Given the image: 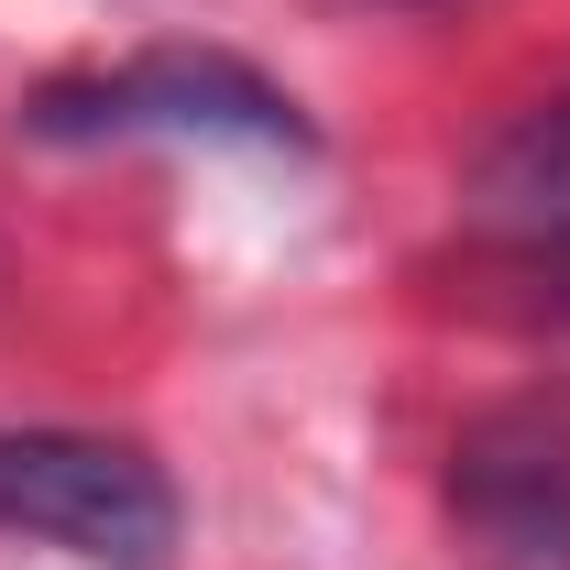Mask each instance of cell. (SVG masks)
<instances>
[{"label":"cell","instance_id":"6da1fadb","mask_svg":"<svg viewBox=\"0 0 570 570\" xmlns=\"http://www.w3.org/2000/svg\"><path fill=\"white\" fill-rule=\"evenodd\" d=\"M0 527L77 549L88 570H165L176 549V494L165 472L121 439H77V428H11L0 439Z\"/></svg>","mask_w":570,"mask_h":570},{"label":"cell","instance_id":"7a4b0ae2","mask_svg":"<svg viewBox=\"0 0 570 570\" xmlns=\"http://www.w3.org/2000/svg\"><path fill=\"white\" fill-rule=\"evenodd\" d=\"M450 527L472 570H570V428L483 417L450 450Z\"/></svg>","mask_w":570,"mask_h":570},{"label":"cell","instance_id":"3957f363","mask_svg":"<svg viewBox=\"0 0 570 570\" xmlns=\"http://www.w3.org/2000/svg\"><path fill=\"white\" fill-rule=\"evenodd\" d=\"M33 132H242V142H307L264 77L230 56H142L99 88H56L33 110Z\"/></svg>","mask_w":570,"mask_h":570},{"label":"cell","instance_id":"277c9868","mask_svg":"<svg viewBox=\"0 0 570 570\" xmlns=\"http://www.w3.org/2000/svg\"><path fill=\"white\" fill-rule=\"evenodd\" d=\"M472 230H494L515 253H570V88L515 110L494 154L472 165Z\"/></svg>","mask_w":570,"mask_h":570}]
</instances>
